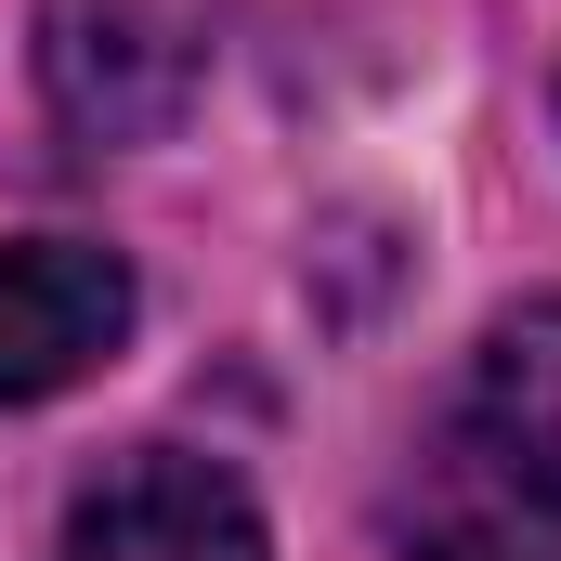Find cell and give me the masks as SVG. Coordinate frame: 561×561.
Returning a JSON list of instances; mask_svg holds the SVG:
<instances>
[{
    "label": "cell",
    "mask_w": 561,
    "mask_h": 561,
    "mask_svg": "<svg viewBox=\"0 0 561 561\" xmlns=\"http://www.w3.org/2000/svg\"><path fill=\"white\" fill-rule=\"evenodd\" d=\"M53 561H275V549H262V510H249L236 470H209L183 444H144L66 510Z\"/></svg>",
    "instance_id": "1"
},
{
    "label": "cell",
    "mask_w": 561,
    "mask_h": 561,
    "mask_svg": "<svg viewBox=\"0 0 561 561\" xmlns=\"http://www.w3.org/2000/svg\"><path fill=\"white\" fill-rule=\"evenodd\" d=\"M118 340H131V275H118V249H79V236L0 249V405H39V392L92 379Z\"/></svg>",
    "instance_id": "2"
},
{
    "label": "cell",
    "mask_w": 561,
    "mask_h": 561,
    "mask_svg": "<svg viewBox=\"0 0 561 561\" xmlns=\"http://www.w3.org/2000/svg\"><path fill=\"white\" fill-rule=\"evenodd\" d=\"M39 79L79 131L131 144V131H170V105H183V39L144 0H53L39 13Z\"/></svg>",
    "instance_id": "3"
},
{
    "label": "cell",
    "mask_w": 561,
    "mask_h": 561,
    "mask_svg": "<svg viewBox=\"0 0 561 561\" xmlns=\"http://www.w3.org/2000/svg\"><path fill=\"white\" fill-rule=\"evenodd\" d=\"M470 444L510 496L561 510V300L496 313V340L470 353Z\"/></svg>",
    "instance_id": "4"
}]
</instances>
